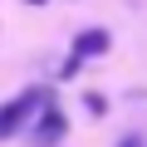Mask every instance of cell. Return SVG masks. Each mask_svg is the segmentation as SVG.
Here are the masks:
<instances>
[{"label": "cell", "instance_id": "1", "mask_svg": "<svg viewBox=\"0 0 147 147\" xmlns=\"http://www.w3.org/2000/svg\"><path fill=\"white\" fill-rule=\"evenodd\" d=\"M44 103H49V88H25V93H15L10 103H0V142H5V137H20L25 123H30Z\"/></svg>", "mask_w": 147, "mask_h": 147}, {"label": "cell", "instance_id": "2", "mask_svg": "<svg viewBox=\"0 0 147 147\" xmlns=\"http://www.w3.org/2000/svg\"><path fill=\"white\" fill-rule=\"evenodd\" d=\"M64 132H69V118L54 108V98H49L30 123H25V137H30L34 147H59V142H64Z\"/></svg>", "mask_w": 147, "mask_h": 147}, {"label": "cell", "instance_id": "3", "mask_svg": "<svg viewBox=\"0 0 147 147\" xmlns=\"http://www.w3.org/2000/svg\"><path fill=\"white\" fill-rule=\"evenodd\" d=\"M113 49V34L108 30H84V34H74V59H98V54H108Z\"/></svg>", "mask_w": 147, "mask_h": 147}, {"label": "cell", "instance_id": "4", "mask_svg": "<svg viewBox=\"0 0 147 147\" xmlns=\"http://www.w3.org/2000/svg\"><path fill=\"white\" fill-rule=\"evenodd\" d=\"M118 147H142V137H137V132H127V137H123Z\"/></svg>", "mask_w": 147, "mask_h": 147}, {"label": "cell", "instance_id": "5", "mask_svg": "<svg viewBox=\"0 0 147 147\" xmlns=\"http://www.w3.org/2000/svg\"><path fill=\"white\" fill-rule=\"evenodd\" d=\"M25 5H44V0H25Z\"/></svg>", "mask_w": 147, "mask_h": 147}]
</instances>
